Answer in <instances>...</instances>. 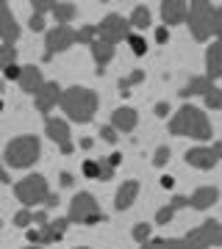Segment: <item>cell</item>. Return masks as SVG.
Listing matches in <instances>:
<instances>
[{
	"instance_id": "cell-32",
	"label": "cell",
	"mask_w": 222,
	"mask_h": 249,
	"mask_svg": "<svg viewBox=\"0 0 222 249\" xmlns=\"http://www.w3.org/2000/svg\"><path fill=\"white\" fill-rule=\"evenodd\" d=\"M175 211H178V208H175L172 202H169V205H164V208H161L159 213H156V222H159V224H167L169 219H172V213H175Z\"/></svg>"
},
{
	"instance_id": "cell-5",
	"label": "cell",
	"mask_w": 222,
	"mask_h": 249,
	"mask_svg": "<svg viewBox=\"0 0 222 249\" xmlns=\"http://www.w3.org/2000/svg\"><path fill=\"white\" fill-rule=\"evenodd\" d=\"M6 160L14 169H22V166H31L39 160V139L36 136H20L6 147Z\"/></svg>"
},
{
	"instance_id": "cell-22",
	"label": "cell",
	"mask_w": 222,
	"mask_h": 249,
	"mask_svg": "<svg viewBox=\"0 0 222 249\" xmlns=\"http://www.w3.org/2000/svg\"><path fill=\"white\" fill-rule=\"evenodd\" d=\"M214 89V83L208 78H192L186 83V86H183V91H181V97H195V94H208V91Z\"/></svg>"
},
{
	"instance_id": "cell-7",
	"label": "cell",
	"mask_w": 222,
	"mask_h": 249,
	"mask_svg": "<svg viewBox=\"0 0 222 249\" xmlns=\"http://www.w3.org/2000/svg\"><path fill=\"white\" fill-rule=\"evenodd\" d=\"M189 249H211V247H222V224L217 219H208L203 222L197 230H192L183 238Z\"/></svg>"
},
{
	"instance_id": "cell-17",
	"label": "cell",
	"mask_w": 222,
	"mask_h": 249,
	"mask_svg": "<svg viewBox=\"0 0 222 249\" xmlns=\"http://www.w3.org/2000/svg\"><path fill=\"white\" fill-rule=\"evenodd\" d=\"M217 188L214 186H203V188H197L195 194L189 196V208H195V211H205V208H211L214 202H217Z\"/></svg>"
},
{
	"instance_id": "cell-4",
	"label": "cell",
	"mask_w": 222,
	"mask_h": 249,
	"mask_svg": "<svg viewBox=\"0 0 222 249\" xmlns=\"http://www.w3.org/2000/svg\"><path fill=\"white\" fill-rule=\"evenodd\" d=\"M214 19H217V9H214L208 0H195L189 3V31L197 42H205L208 36L214 34Z\"/></svg>"
},
{
	"instance_id": "cell-36",
	"label": "cell",
	"mask_w": 222,
	"mask_h": 249,
	"mask_svg": "<svg viewBox=\"0 0 222 249\" xmlns=\"http://www.w3.org/2000/svg\"><path fill=\"white\" fill-rule=\"evenodd\" d=\"M167 160H169V147H159L156 155H153V163H156V166H164Z\"/></svg>"
},
{
	"instance_id": "cell-28",
	"label": "cell",
	"mask_w": 222,
	"mask_h": 249,
	"mask_svg": "<svg viewBox=\"0 0 222 249\" xmlns=\"http://www.w3.org/2000/svg\"><path fill=\"white\" fill-rule=\"evenodd\" d=\"M125 42L131 45V50H133L136 55H144V53H147V42H144L142 36H133V34H131L128 39H125Z\"/></svg>"
},
{
	"instance_id": "cell-47",
	"label": "cell",
	"mask_w": 222,
	"mask_h": 249,
	"mask_svg": "<svg viewBox=\"0 0 222 249\" xmlns=\"http://www.w3.org/2000/svg\"><path fill=\"white\" fill-rule=\"evenodd\" d=\"M120 160H122V155H120V152H114V155L108 158V163H111V166H114V169H117V163H120Z\"/></svg>"
},
{
	"instance_id": "cell-14",
	"label": "cell",
	"mask_w": 222,
	"mask_h": 249,
	"mask_svg": "<svg viewBox=\"0 0 222 249\" xmlns=\"http://www.w3.org/2000/svg\"><path fill=\"white\" fill-rule=\"evenodd\" d=\"M161 17H164V22H167V25L186 22L189 3H183V0H164V3H161Z\"/></svg>"
},
{
	"instance_id": "cell-34",
	"label": "cell",
	"mask_w": 222,
	"mask_h": 249,
	"mask_svg": "<svg viewBox=\"0 0 222 249\" xmlns=\"http://www.w3.org/2000/svg\"><path fill=\"white\" fill-rule=\"evenodd\" d=\"M14 224H17V227H28V224H34V213H31V211H20V213L14 216Z\"/></svg>"
},
{
	"instance_id": "cell-19",
	"label": "cell",
	"mask_w": 222,
	"mask_h": 249,
	"mask_svg": "<svg viewBox=\"0 0 222 249\" xmlns=\"http://www.w3.org/2000/svg\"><path fill=\"white\" fill-rule=\"evenodd\" d=\"M70 219H56V222H47L44 224V230L39 232V241L42 244H53V241H59L67 232V227H70Z\"/></svg>"
},
{
	"instance_id": "cell-44",
	"label": "cell",
	"mask_w": 222,
	"mask_h": 249,
	"mask_svg": "<svg viewBox=\"0 0 222 249\" xmlns=\"http://www.w3.org/2000/svg\"><path fill=\"white\" fill-rule=\"evenodd\" d=\"M167 39H169L167 28H159V31H156V42H167Z\"/></svg>"
},
{
	"instance_id": "cell-2",
	"label": "cell",
	"mask_w": 222,
	"mask_h": 249,
	"mask_svg": "<svg viewBox=\"0 0 222 249\" xmlns=\"http://www.w3.org/2000/svg\"><path fill=\"white\" fill-rule=\"evenodd\" d=\"M61 111L70 116L72 122H89L95 111H98V91L83 89V86H72L61 91Z\"/></svg>"
},
{
	"instance_id": "cell-1",
	"label": "cell",
	"mask_w": 222,
	"mask_h": 249,
	"mask_svg": "<svg viewBox=\"0 0 222 249\" xmlns=\"http://www.w3.org/2000/svg\"><path fill=\"white\" fill-rule=\"evenodd\" d=\"M169 133L172 136H189V139H211V122L208 116L195 106H183L172 119H169Z\"/></svg>"
},
{
	"instance_id": "cell-21",
	"label": "cell",
	"mask_w": 222,
	"mask_h": 249,
	"mask_svg": "<svg viewBox=\"0 0 222 249\" xmlns=\"http://www.w3.org/2000/svg\"><path fill=\"white\" fill-rule=\"evenodd\" d=\"M222 78V42H214L208 47V80Z\"/></svg>"
},
{
	"instance_id": "cell-13",
	"label": "cell",
	"mask_w": 222,
	"mask_h": 249,
	"mask_svg": "<svg viewBox=\"0 0 222 249\" xmlns=\"http://www.w3.org/2000/svg\"><path fill=\"white\" fill-rule=\"evenodd\" d=\"M59 103H61V89H59V83H44L42 89H39V94H36V111L47 116L53 111V106H59Z\"/></svg>"
},
{
	"instance_id": "cell-45",
	"label": "cell",
	"mask_w": 222,
	"mask_h": 249,
	"mask_svg": "<svg viewBox=\"0 0 222 249\" xmlns=\"http://www.w3.org/2000/svg\"><path fill=\"white\" fill-rule=\"evenodd\" d=\"M72 183H75V180H72V175H70V172H64V175H61V186L67 188V186H72Z\"/></svg>"
},
{
	"instance_id": "cell-12",
	"label": "cell",
	"mask_w": 222,
	"mask_h": 249,
	"mask_svg": "<svg viewBox=\"0 0 222 249\" xmlns=\"http://www.w3.org/2000/svg\"><path fill=\"white\" fill-rule=\"evenodd\" d=\"M0 39L6 45H14L20 39V25H17V19L11 17V9L6 0H0Z\"/></svg>"
},
{
	"instance_id": "cell-48",
	"label": "cell",
	"mask_w": 222,
	"mask_h": 249,
	"mask_svg": "<svg viewBox=\"0 0 222 249\" xmlns=\"http://www.w3.org/2000/svg\"><path fill=\"white\" fill-rule=\"evenodd\" d=\"M172 183H175L172 178H161V186H164V188H172Z\"/></svg>"
},
{
	"instance_id": "cell-3",
	"label": "cell",
	"mask_w": 222,
	"mask_h": 249,
	"mask_svg": "<svg viewBox=\"0 0 222 249\" xmlns=\"http://www.w3.org/2000/svg\"><path fill=\"white\" fill-rule=\"evenodd\" d=\"M14 194L22 205H39L44 202V208H56L59 205V196L50 194V188H47V180L42 175H31V178L20 180L17 186H14Z\"/></svg>"
},
{
	"instance_id": "cell-52",
	"label": "cell",
	"mask_w": 222,
	"mask_h": 249,
	"mask_svg": "<svg viewBox=\"0 0 222 249\" xmlns=\"http://www.w3.org/2000/svg\"><path fill=\"white\" fill-rule=\"evenodd\" d=\"M0 227H3V222H0Z\"/></svg>"
},
{
	"instance_id": "cell-16",
	"label": "cell",
	"mask_w": 222,
	"mask_h": 249,
	"mask_svg": "<svg viewBox=\"0 0 222 249\" xmlns=\"http://www.w3.org/2000/svg\"><path fill=\"white\" fill-rule=\"evenodd\" d=\"M136 122H139V114L133 111V108L122 106V108H117L114 114H111V127H117V130H133L136 127Z\"/></svg>"
},
{
	"instance_id": "cell-39",
	"label": "cell",
	"mask_w": 222,
	"mask_h": 249,
	"mask_svg": "<svg viewBox=\"0 0 222 249\" xmlns=\"http://www.w3.org/2000/svg\"><path fill=\"white\" fill-rule=\"evenodd\" d=\"M28 28H31V31H36V34H39V31H44V17H42V14H34V17H31V22H28Z\"/></svg>"
},
{
	"instance_id": "cell-43",
	"label": "cell",
	"mask_w": 222,
	"mask_h": 249,
	"mask_svg": "<svg viewBox=\"0 0 222 249\" xmlns=\"http://www.w3.org/2000/svg\"><path fill=\"white\" fill-rule=\"evenodd\" d=\"M34 222H36V224H42V227H44V224H47V213H44V211L34 213Z\"/></svg>"
},
{
	"instance_id": "cell-40",
	"label": "cell",
	"mask_w": 222,
	"mask_h": 249,
	"mask_svg": "<svg viewBox=\"0 0 222 249\" xmlns=\"http://www.w3.org/2000/svg\"><path fill=\"white\" fill-rule=\"evenodd\" d=\"M3 72H6V78H9V80H20V75H22V70H20L17 64H11V67H6Z\"/></svg>"
},
{
	"instance_id": "cell-24",
	"label": "cell",
	"mask_w": 222,
	"mask_h": 249,
	"mask_svg": "<svg viewBox=\"0 0 222 249\" xmlns=\"http://www.w3.org/2000/svg\"><path fill=\"white\" fill-rule=\"evenodd\" d=\"M75 3H59L56 0V9H53V14H56V19H59V25H67L72 17H75Z\"/></svg>"
},
{
	"instance_id": "cell-27",
	"label": "cell",
	"mask_w": 222,
	"mask_h": 249,
	"mask_svg": "<svg viewBox=\"0 0 222 249\" xmlns=\"http://www.w3.org/2000/svg\"><path fill=\"white\" fill-rule=\"evenodd\" d=\"M14 61H17V47L14 45H3L0 47V67L6 70V67H11Z\"/></svg>"
},
{
	"instance_id": "cell-8",
	"label": "cell",
	"mask_w": 222,
	"mask_h": 249,
	"mask_svg": "<svg viewBox=\"0 0 222 249\" xmlns=\"http://www.w3.org/2000/svg\"><path fill=\"white\" fill-rule=\"evenodd\" d=\"M98 36L108 45H117V42H122L131 36V19L120 17V14H108L103 22L98 25Z\"/></svg>"
},
{
	"instance_id": "cell-37",
	"label": "cell",
	"mask_w": 222,
	"mask_h": 249,
	"mask_svg": "<svg viewBox=\"0 0 222 249\" xmlns=\"http://www.w3.org/2000/svg\"><path fill=\"white\" fill-rule=\"evenodd\" d=\"M111 175H114V166L108 163V158L100 160V178L98 180H111Z\"/></svg>"
},
{
	"instance_id": "cell-49",
	"label": "cell",
	"mask_w": 222,
	"mask_h": 249,
	"mask_svg": "<svg viewBox=\"0 0 222 249\" xmlns=\"http://www.w3.org/2000/svg\"><path fill=\"white\" fill-rule=\"evenodd\" d=\"M28 238L34 241V244H39V232H36V230H28Z\"/></svg>"
},
{
	"instance_id": "cell-30",
	"label": "cell",
	"mask_w": 222,
	"mask_h": 249,
	"mask_svg": "<svg viewBox=\"0 0 222 249\" xmlns=\"http://www.w3.org/2000/svg\"><path fill=\"white\" fill-rule=\"evenodd\" d=\"M205 106H208V108H217V111L222 108V91L217 89V86H214V89L205 94Z\"/></svg>"
},
{
	"instance_id": "cell-35",
	"label": "cell",
	"mask_w": 222,
	"mask_h": 249,
	"mask_svg": "<svg viewBox=\"0 0 222 249\" xmlns=\"http://www.w3.org/2000/svg\"><path fill=\"white\" fill-rule=\"evenodd\" d=\"M83 175L86 178H100V160H86L83 163Z\"/></svg>"
},
{
	"instance_id": "cell-23",
	"label": "cell",
	"mask_w": 222,
	"mask_h": 249,
	"mask_svg": "<svg viewBox=\"0 0 222 249\" xmlns=\"http://www.w3.org/2000/svg\"><path fill=\"white\" fill-rule=\"evenodd\" d=\"M142 249H189L183 241L178 238H156V241H147V244H142Z\"/></svg>"
},
{
	"instance_id": "cell-38",
	"label": "cell",
	"mask_w": 222,
	"mask_h": 249,
	"mask_svg": "<svg viewBox=\"0 0 222 249\" xmlns=\"http://www.w3.org/2000/svg\"><path fill=\"white\" fill-rule=\"evenodd\" d=\"M100 136H103L108 144H114V142H117V127H111V124H103V127H100Z\"/></svg>"
},
{
	"instance_id": "cell-26",
	"label": "cell",
	"mask_w": 222,
	"mask_h": 249,
	"mask_svg": "<svg viewBox=\"0 0 222 249\" xmlns=\"http://www.w3.org/2000/svg\"><path fill=\"white\" fill-rule=\"evenodd\" d=\"M142 80H144V72H142V70H133L128 78L120 80V91L128 97V89H131V86H136V83H142Z\"/></svg>"
},
{
	"instance_id": "cell-29",
	"label": "cell",
	"mask_w": 222,
	"mask_h": 249,
	"mask_svg": "<svg viewBox=\"0 0 222 249\" xmlns=\"http://www.w3.org/2000/svg\"><path fill=\"white\" fill-rule=\"evenodd\" d=\"M95 36H98V25H86V28H81L78 31V42L81 45H92Z\"/></svg>"
},
{
	"instance_id": "cell-25",
	"label": "cell",
	"mask_w": 222,
	"mask_h": 249,
	"mask_svg": "<svg viewBox=\"0 0 222 249\" xmlns=\"http://www.w3.org/2000/svg\"><path fill=\"white\" fill-rule=\"evenodd\" d=\"M131 25L133 28H150V9L147 6H136L131 14Z\"/></svg>"
},
{
	"instance_id": "cell-15",
	"label": "cell",
	"mask_w": 222,
	"mask_h": 249,
	"mask_svg": "<svg viewBox=\"0 0 222 249\" xmlns=\"http://www.w3.org/2000/svg\"><path fill=\"white\" fill-rule=\"evenodd\" d=\"M20 86H22V91H28V94H39V89L44 86V78L42 72L36 70V67H22V75H20Z\"/></svg>"
},
{
	"instance_id": "cell-53",
	"label": "cell",
	"mask_w": 222,
	"mask_h": 249,
	"mask_svg": "<svg viewBox=\"0 0 222 249\" xmlns=\"http://www.w3.org/2000/svg\"><path fill=\"white\" fill-rule=\"evenodd\" d=\"M0 70H3V67H0Z\"/></svg>"
},
{
	"instance_id": "cell-18",
	"label": "cell",
	"mask_w": 222,
	"mask_h": 249,
	"mask_svg": "<svg viewBox=\"0 0 222 249\" xmlns=\"http://www.w3.org/2000/svg\"><path fill=\"white\" fill-rule=\"evenodd\" d=\"M139 196V183L136 180H128V183H122L120 186V191H117V211H128L133 205V199Z\"/></svg>"
},
{
	"instance_id": "cell-6",
	"label": "cell",
	"mask_w": 222,
	"mask_h": 249,
	"mask_svg": "<svg viewBox=\"0 0 222 249\" xmlns=\"http://www.w3.org/2000/svg\"><path fill=\"white\" fill-rule=\"evenodd\" d=\"M67 219L78 222V224H98V222H103V213H100V208H98V199L89 191H81V194L72 196Z\"/></svg>"
},
{
	"instance_id": "cell-31",
	"label": "cell",
	"mask_w": 222,
	"mask_h": 249,
	"mask_svg": "<svg viewBox=\"0 0 222 249\" xmlns=\"http://www.w3.org/2000/svg\"><path fill=\"white\" fill-rule=\"evenodd\" d=\"M31 6H34V14H42L44 17V11L56 9V0H31Z\"/></svg>"
},
{
	"instance_id": "cell-42",
	"label": "cell",
	"mask_w": 222,
	"mask_h": 249,
	"mask_svg": "<svg viewBox=\"0 0 222 249\" xmlns=\"http://www.w3.org/2000/svg\"><path fill=\"white\" fill-rule=\"evenodd\" d=\"M169 114V103H159L156 106V116H167Z\"/></svg>"
},
{
	"instance_id": "cell-20",
	"label": "cell",
	"mask_w": 222,
	"mask_h": 249,
	"mask_svg": "<svg viewBox=\"0 0 222 249\" xmlns=\"http://www.w3.org/2000/svg\"><path fill=\"white\" fill-rule=\"evenodd\" d=\"M89 50H92V55H95V61H98L100 70L114 58V45H108V42H103V39H95V42L89 45Z\"/></svg>"
},
{
	"instance_id": "cell-9",
	"label": "cell",
	"mask_w": 222,
	"mask_h": 249,
	"mask_svg": "<svg viewBox=\"0 0 222 249\" xmlns=\"http://www.w3.org/2000/svg\"><path fill=\"white\" fill-rule=\"evenodd\" d=\"M75 42H78V31H72V28H67V25L50 28V31L44 34V45H47V53H44V58H53L56 53L70 50Z\"/></svg>"
},
{
	"instance_id": "cell-41",
	"label": "cell",
	"mask_w": 222,
	"mask_h": 249,
	"mask_svg": "<svg viewBox=\"0 0 222 249\" xmlns=\"http://www.w3.org/2000/svg\"><path fill=\"white\" fill-rule=\"evenodd\" d=\"M214 34L220 36V42H222V6L217 9V19H214Z\"/></svg>"
},
{
	"instance_id": "cell-10",
	"label": "cell",
	"mask_w": 222,
	"mask_h": 249,
	"mask_svg": "<svg viewBox=\"0 0 222 249\" xmlns=\"http://www.w3.org/2000/svg\"><path fill=\"white\" fill-rule=\"evenodd\" d=\"M189 166L195 169H214L217 160H222V142H217L214 147H195V150L186 152Z\"/></svg>"
},
{
	"instance_id": "cell-50",
	"label": "cell",
	"mask_w": 222,
	"mask_h": 249,
	"mask_svg": "<svg viewBox=\"0 0 222 249\" xmlns=\"http://www.w3.org/2000/svg\"><path fill=\"white\" fill-rule=\"evenodd\" d=\"M25 249H39V247H25Z\"/></svg>"
},
{
	"instance_id": "cell-11",
	"label": "cell",
	"mask_w": 222,
	"mask_h": 249,
	"mask_svg": "<svg viewBox=\"0 0 222 249\" xmlns=\"http://www.w3.org/2000/svg\"><path fill=\"white\" fill-rule=\"evenodd\" d=\"M44 130H47V136L59 144V150H61L64 155H70V152L75 150L72 142H70V124H67V119H47V122H44Z\"/></svg>"
},
{
	"instance_id": "cell-46",
	"label": "cell",
	"mask_w": 222,
	"mask_h": 249,
	"mask_svg": "<svg viewBox=\"0 0 222 249\" xmlns=\"http://www.w3.org/2000/svg\"><path fill=\"white\" fill-rule=\"evenodd\" d=\"M0 183H11V178H9V172L3 169V163H0Z\"/></svg>"
},
{
	"instance_id": "cell-51",
	"label": "cell",
	"mask_w": 222,
	"mask_h": 249,
	"mask_svg": "<svg viewBox=\"0 0 222 249\" xmlns=\"http://www.w3.org/2000/svg\"><path fill=\"white\" fill-rule=\"evenodd\" d=\"M78 249H86V247H78Z\"/></svg>"
},
{
	"instance_id": "cell-33",
	"label": "cell",
	"mask_w": 222,
	"mask_h": 249,
	"mask_svg": "<svg viewBox=\"0 0 222 249\" xmlns=\"http://www.w3.org/2000/svg\"><path fill=\"white\" fill-rule=\"evenodd\" d=\"M133 238L139 241V244H147V238H150V224H136L133 227Z\"/></svg>"
}]
</instances>
